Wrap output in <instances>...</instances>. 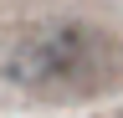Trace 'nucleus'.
Segmentation results:
<instances>
[{
	"label": "nucleus",
	"mask_w": 123,
	"mask_h": 118,
	"mask_svg": "<svg viewBox=\"0 0 123 118\" xmlns=\"http://www.w3.org/2000/svg\"><path fill=\"white\" fill-rule=\"evenodd\" d=\"M113 67V51L98 26L87 21H46L15 36V46L5 51V82L26 87V93H82L98 87Z\"/></svg>",
	"instance_id": "obj_1"
}]
</instances>
